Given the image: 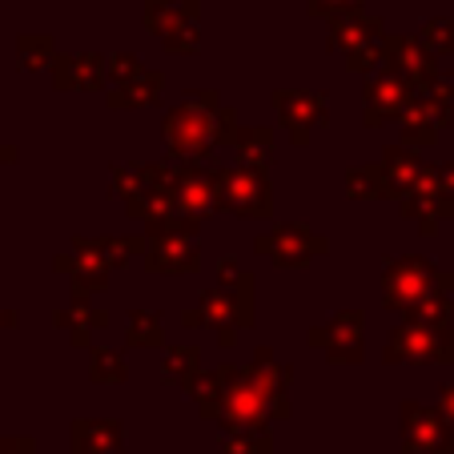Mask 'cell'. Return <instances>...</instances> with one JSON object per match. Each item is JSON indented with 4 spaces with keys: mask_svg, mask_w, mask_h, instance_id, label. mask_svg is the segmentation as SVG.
<instances>
[{
    "mask_svg": "<svg viewBox=\"0 0 454 454\" xmlns=\"http://www.w3.org/2000/svg\"><path fill=\"white\" fill-rule=\"evenodd\" d=\"M233 125H238L233 109L217 105L214 93H189L177 109H169L161 133H165V145H169L173 161L206 165L217 145H230Z\"/></svg>",
    "mask_w": 454,
    "mask_h": 454,
    "instance_id": "6da1fadb",
    "label": "cell"
},
{
    "mask_svg": "<svg viewBox=\"0 0 454 454\" xmlns=\"http://www.w3.org/2000/svg\"><path fill=\"white\" fill-rule=\"evenodd\" d=\"M198 225L193 217H181V214H169L161 222H149L145 230V266L153 274H169V278H181V274H193L201 262V241H198Z\"/></svg>",
    "mask_w": 454,
    "mask_h": 454,
    "instance_id": "7a4b0ae2",
    "label": "cell"
},
{
    "mask_svg": "<svg viewBox=\"0 0 454 454\" xmlns=\"http://www.w3.org/2000/svg\"><path fill=\"white\" fill-rule=\"evenodd\" d=\"M438 290L454 294V274L438 270L430 257H419V254L395 257L382 274V306L386 309H403V314H411L414 306H422V301Z\"/></svg>",
    "mask_w": 454,
    "mask_h": 454,
    "instance_id": "3957f363",
    "label": "cell"
},
{
    "mask_svg": "<svg viewBox=\"0 0 454 454\" xmlns=\"http://www.w3.org/2000/svg\"><path fill=\"white\" fill-rule=\"evenodd\" d=\"M181 322L193 330L198 326L217 330L222 346H233L238 342V330H246L249 322H254V286H230V290L217 286V290H209L193 309H185Z\"/></svg>",
    "mask_w": 454,
    "mask_h": 454,
    "instance_id": "277c9868",
    "label": "cell"
},
{
    "mask_svg": "<svg viewBox=\"0 0 454 454\" xmlns=\"http://www.w3.org/2000/svg\"><path fill=\"white\" fill-rule=\"evenodd\" d=\"M454 117V85L446 77H434L411 93L403 109V145H434L438 129H446Z\"/></svg>",
    "mask_w": 454,
    "mask_h": 454,
    "instance_id": "5b68a950",
    "label": "cell"
},
{
    "mask_svg": "<svg viewBox=\"0 0 454 454\" xmlns=\"http://www.w3.org/2000/svg\"><path fill=\"white\" fill-rule=\"evenodd\" d=\"M214 193L217 209H230L238 217H270L274 201H270V181L266 169H249V165H230V169H214Z\"/></svg>",
    "mask_w": 454,
    "mask_h": 454,
    "instance_id": "8992f818",
    "label": "cell"
},
{
    "mask_svg": "<svg viewBox=\"0 0 454 454\" xmlns=\"http://www.w3.org/2000/svg\"><path fill=\"white\" fill-rule=\"evenodd\" d=\"M198 17H201L198 0H145V25L177 57L198 52Z\"/></svg>",
    "mask_w": 454,
    "mask_h": 454,
    "instance_id": "52a82bcc",
    "label": "cell"
},
{
    "mask_svg": "<svg viewBox=\"0 0 454 454\" xmlns=\"http://www.w3.org/2000/svg\"><path fill=\"white\" fill-rule=\"evenodd\" d=\"M403 450L406 454H454V427L438 406L403 403Z\"/></svg>",
    "mask_w": 454,
    "mask_h": 454,
    "instance_id": "ba28073f",
    "label": "cell"
},
{
    "mask_svg": "<svg viewBox=\"0 0 454 454\" xmlns=\"http://www.w3.org/2000/svg\"><path fill=\"white\" fill-rule=\"evenodd\" d=\"M254 249L257 257H266V262L286 270V266H309L317 254H326L330 241L317 238L306 225H274L270 233H257Z\"/></svg>",
    "mask_w": 454,
    "mask_h": 454,
    "instance_id": "9c48e42d",
    "label": "cell"
},
{
    "mask_svg": "<svg viewBox=\"0 0 454 454\" xmlns=\"http://www.w3.org/2000/svg\"><path fill=\"white\" fill-rule=\"evenodd\" d=\"M446 358V330H434L427 322L406 317L395 334L386 338V362L390 366H427V362Z\"/></svg>",
    "mask_w": 454,
    "mask_h": 454,
    "instance_id": "30bf717a",
    "label": "cell"
},
{
    "mask_svg": "<svg viewBox=\"0 0 454 454\" xmlns=\"http://www.w3.org/2000/svg\"><path fill=\"white\" fill-rule=\"evenodd\" d=\"M403 214L411 217V222H419L422 233H434L438 222H450L454 217V198L442 189V181H438V173L430 169V165L422 169V177L403 193Z\"/></svg>",
    "mask_w": 454,
    "mask_h": 454,
    "instance_id": "8fae6325",
    "label": "cell"
},
{
    "mask_svg": "<svg viewBox=\"0 0 454 454\" xmlns=\"http://www.w3.org/2000/svg\"><path fill=\"white\" fill-rule=\"evenodd\" d=\"M362 334H366L362 309H338L326 322V330L309 334V342L322 346L330 354V362H338V366H354V362H362Z\"/></svg>",
    "mask_w": 454,
    "mask_h": 454,
    "instance_id": "7c38bea8",
    "label": "cell"
},
{
    "mask_svg": "<svg viewBox=\"0 0 454 454\" xmlns=\"http://www.w3.org/2000/svg\"><path fill=\"white\" fill-rule=\"evenodd\" d=\"M274 109H278L282 125L290 129V137L298 141V145H306L309 133H314V129L330 117L326 97H322V93H306V89H278V93H274Z\"/></svg>",
    "mask_w": 454,
    "mask_h": 454,
    "instance_id": "4fadbf2b",
    "label": "cell"
},
{
    "mask_svg": "<svg viewBox=\"0 0 454 454\" xmlns=\"http://www.w3.org/2000/svg\"><path fill=\"white\" fill-rule=\"evenodd\" d=\"M173 209L181 217L206 222L217 209V193H214V169H198V165H181L177 161V177H173Z\"/></svg>",
    "mask_w": 454,
    "mask_h": 454,
    "instance_id": "5bb4252c",
    "label": "cell"
},
{
    "mask_svg": "<svg viewBox=\"0 0 454 454\" xmlns=\"http://www.w3.org/2000/svg\"><path fill=\"white\" fill-rule=\"evenodd\" d=\"M411 93H414V89L406 85L398 73H390V69L374 73V77L366 81V105H362V121H366L370 129H378V125H386V121L403 117Z\"/></svg>",
    "mask_w": 454,
    "mask_h": 454,
    "instance_id": "9a60e30c",
    "label": "cell"
},
{
    "mask_svg": "<svg viewBox=\"0 0 454 454\" xmlns=\"http://www.w3.org/2000/svg\"><path fill=\"white\" fill-rule=\"evenodd\" d=\"M382 60L390 65V73H398L411 89H419V85H427V81L438 77L434 57L419 44V36H386L382 41Z\"/></svg>",
    "mask_w": 454,
    "mask_h": 454,
    "instance_id": "2e32d148",
    "label": "cell"
},
{
    "mask_svg": "<svg viewBox=\"0 0 454 454\" xmlns=\"http://www.w3.org/2000/svg\"><path fill=\"white\" fill-rule=\"evenodd\" d=\"M52 81L57 89H73V93H93L109 81V57L101 52H73V57H52Z\"/></svg>",
    "mask_w": 454,
    "mask_h": 454,
    "instance_id": "e0dca14e",
    "label": "cell"
},
{
    "mask_svg": "<svg viewBox=\"0 0 454 454\" xmlns=\"http://www.w3.org/2000/svg\"><path fill=\"white\" fill-rule=\"evenodd\" d=\"M422 169H427V165H422V157L414 153L411 145L386 149L382 161H378V173H382V185H386V193H390V198H403L406 189L422 177Z\"/></svg>",
    "mask_w": 454,
    "mask_h": 454,
    "instance_id": "ac0fdd59",
    "label": "cell"
},
{
    "mask_svg": "<svg viewBox=\"0 0 454 454\" xmlns=\"http://www.w3.org/2000/svg\"><path fill=\"white\" fill-rule=\"evenodd\" d=\"M125 430L117 419H77L73 422V450L77 454H117Z\"/></svg>",
    "mask_w": 454,
    "mask_h": 454,
    "instance_id": "d6986e66",
    "label": "cell"
},
{
    "mask_svg": "<svg viewBox=\"0 0 454 454\" xmlns=\"http://www.w3.org/2000/svg\"><path fill=\"white\" fill-rule=\"evenodd\" d=\"M382 41V20L378 17H366V12H342V17L330 20V44L338 52H354L362 44H374Z\"/></svg>",
    "mask_w": 454,
    "mask_h": 454,
    "instance_id": "ffe728a7",
    "label": "cell"
},
{
    "mask_svg": "<svg viewBox=\"0 0 454 454\" xmlns=\"http://www.w3.org/2000/svg\"><path fill=\"white\" fill-rule=\"evenodd\" d=\"M105 322H109V314L97 309L93 301H89V294H81V290L73 294V306L57 314V326L65 330L77 346H89V338H93L97 330H105Z\"/></svg>",
    "mask_w": 454,
    "mask_h": 454,
    "instance_id": "44dd1931",
    "label": "cell"
},
{
    "mask_svg": "<svg viewBox=\"0 0 454 454\" xmlns=\"http://www.w3.org/2000/svg\"><path fill=\"white\" fill-rule=\"evenodd\" d=\"M230 145H233V153H238L241 165L266 169L270 157H274V133H270V129H257V125H233Z\"/></svg>",
    "mask_w": 454,
    "mask_h": 454,
    "instance_id": "7402d4cb",
    "label": "cell"
},
{
    "mask_svg": "<svg viewBox=\"0 0 454 454\" xmlns=\"http://www.w3.org/2000/svg\"><path fill=\"white\" fill-rule=\"evenodd\" d=\"M157 89H161V77L149 69L133 73V77L117 81L109 93V105L113 109H141V105H153L157 101Z\"/></svg>",
    "mask_w": 454,
    "mask_h": 454,
    "instance_id": "603a6c76",
    "label": "cell"
},
{
    "mask_svg": "<svg viewBox=\"0 0 454 454\" xmlns=\"http://www.w3.org/2000/svg\"><path fill=\"white\" fill-rule=\"evenodd\" d=\"M198 374H201V350H193V346H173V350H165L161 378H169V382H177V386H189Z\"/></svg>",
    "mask_w": 454,
    "mask_h": 454,
    "instance_id": "cb8c5ba5",
    "label": "cell"
},
{
    "mask_svg": "<svg viewBox=\"0 0 454 454\" xmlns=\"http://www.w3.org/2000/svg\"><path fill=\"white\" fill-rule=\"evenodd\" d=\"M129 346H161L165 342V326L161 314L153 309H129Z\"/></svg>",
    "mask_w": 454,
    "mask_h": 454,
    "instance_id": "d4e9b609",
    "label": "cell"
},
{
    "mask_svg": "<svg viewBox=\"0 0 454 454\" xmlns=\"http://www.w3.org/2000/svg\"><path fill=\"white\" fill-rule=\"evenodd\" d=\"M89 378H93V382H101V386L125 382V378H129L125 358H121L117 350H101V346H93V350H89Z\"/></svg>",
    "mask_w": 454,
    "mask_h": 454,
    "instance_id": "484cf974",
    "label": "cell"
},
{
    "mask_svg": "<svg viewBox=\"0 0 454 454\" xmlns=\"http://www.w3.org/2000/svg\"><path fill=\"white\" fill-rule=\"evenodd\" d=\"M270 450H274V438H270L266 427V430H225L217 454H270Z\"/></svg>",
    "mask_w": 454,
    "mask_h": 454,
    "instance_id": "4316f807",
    "label": "cell"
},
{
    "mask_svg": "<svg viewBox=\"0 0 454 454\" xmlns=\"http://www.w3.org/2000/svg\"><path fill=\"white\" fill-rule=\"evenodd\" d=\"M419 44L430 52V57H446V52H454V20H446V17H430L427 25H422Z\"/></svg>",
    "mask_w": 454,
    "mask_h": 454,
    "instance_id": "83f0119b",
    "label": "cell"
},
{
    "mask_svg": "<svg viewBox=\"0 0 454 454\" xmlns=\"http://www.w3.org/2000/svg\"><path fill=\"white\" fill-rule=\"evenodd\" d=\"M17 60H20V69H25V73L49 69V65H52V41H49V36H33V33L20 36Z\"/></svg>",
    "mask_w": 454,
    "mask_h": 454,
    "instance_id": "f1b7e54d",
    "label": "cell"
},
{
    "mask_svg": "<svg viewBox=\"0 0 454 454\" xmlns=\"http://www.w3.org/2000/svg\"><path fill=\"white\" fill-rule=\"evenodd\" d=\"M346 189H350L354 201H378V198H390L382 185V173H378V165H366V169H354L350 177H346Z\"/></svg>",
    "mask_w": 454,
    "mask_h": 454,
    "instance_id": "f546056e",
    "label": "cell"
},
{
    "mask_svg": "<svg viewBox=\"0 0 454 454\" xmlns=\"http://www.w3.org/2000/svg\"><path fill=\"white\" fill-rule=\"evenodd\" d=\"M362 4H366V0H309V12L334 20V17H342V12H358Z\"/></svg>",
    "mask_w": 454,
    "mask_h": 454,
    "instance_id": "4dcf8cb0",
    "label": "cell"
},
{
    "mask_svg": "<svg viewBox=\"0 0 454 454\" xmlns=\"http://www.w3.org/2000/svg\"><path fill=\"white\" fill-rule=\"evenodd\" d=\"M0 454H36V446H33V438L17 434V438H4V442H0Z\"/></svg>",
    "mask_w": 454,
    "mask_h": 454,
    "instance_id": "1f68e13d",
    "label": "cell"
},
{
    "mask_svg": "<svg viewBox=\"0 0 454 454\" xmlns=\"http://www.w3.org/2000/svg\"><path fill=\"white\" fill-rule=\"evenodd\" d=\"M438 181H442V189H446V193H450V198H454V161H446V165H438Z\"/></svg>",
    "mask_w": 454,
    "mask_h": 454,
    "instance_id": "d6a6232c",
    "label": "cell"
},
{
    "mask_svg": "<svg viewBox=\"0 0 454 454\" xmlns=\"http://www.w3.org/2000/svg\"><path fill=\"white\" fill-rule=\"evenodd\" d=\"M442 414L450 419V427H454V386H442Z\"/></svg>",
    "mask_w": 454,
    "mask_h": 454,
    "instance_id": "836d02e7",
    "label": "cell"
},
{
    "mask_svg": "<svg viewBox=\"0 0 454 454\" xmlns=\"http://www.w3.org/2000/svg\"><path fill=\"white\" fill-rule=\"evenodd\" d=\"M442 362H454V326L446 330V358Z\"/></svg>",
    "mask_w": 454,
    "mask_h": 454,
    "instance_id": "e575fe53",
    "label": "cell"
},
{
    "mask_svg": "<svg viewBox=\"0 0 454 454\" xmlns=\"http://www.w3.org/2000/svg\"><path fill=\"white\" fill-rule=\"evenodd\" d=\"M12 322H17V314H9V309H0V330H9Z\"/></svg>",
    "mask_w": 454,
    "mask_h": 454,
    "instance_id": "d590c367",
    "label": "cell"
},
{
    "mask_svg": "<svg viewBox=\"0 0 454 454\" xmlns=\"http://www.w3.org/2000/svg\"><path fill=\"white\" fill-rule=\"evenodd\" d=\"M12 157H17V149H9V145H0V165H4V161H12Z\"/></svg>",
    "mask_w": 454,
    "mask_h": 454,
    "instance_id": "8d00e7d4",
    "label": "cell"
}]
</instances>
